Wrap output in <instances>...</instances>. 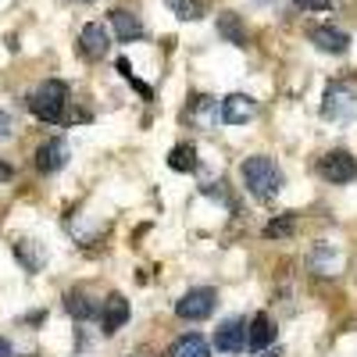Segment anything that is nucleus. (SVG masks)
Segmentation results:
<instances>
[{"label":"nucleus","instance_id":"16","mask_svg":"<svg viewBox=\"0 0 357 357\" xmlns=\"http://www.w3.org/2000/svg\"><path fill=\"white\" fill-rule=\"evenodd\" d=\"M15 257L22 261L25 272H40L47 264V247L36 243V240H15Z\"/></svg>","mask_w":357,"mask_h":357},{"label":"nucleus","instance_id":"20","mask_svg":"<svg viewBox=\"0 0 357 357\" xmlns=\"http://www.w3.org/2000/svg\"><path fill=\"white\" fill-rule=\"evenodd\" d=\"M175 18H183V22H197L204 18V0H168Z\"/></svg>","mask_w":357,"mask_h":357},{"label":"nucleus","instance_id":"2","mask_svg":"<svg viewBox=\"0 0 357 357\" xmlns=\"http://www.w3.org/2000/svg\"><path fill=\"white\" fill-rule=\"evenodd\" d=\"M29 111H33L40 122H65V111H68V86L61 79H47L40 82L33 93H29Z\"/></svg>","mask_w":357,"mask_h":357},{"label":"nucleus","instance_id":"11","mask_svg":"<svg viewBox=\"0 0 357 357\" xmlns=\"http://www.w3.org/2000/svg\"><path fill=\"white\" fill-rule=\"evenodd\" d=\"M311 43L325 54H347L350 50V36L343 33V29L336 25H314L311 29Z\"/></svg>","mask_w":357,"mask_h":357},{"label":"nucleus","instance_id":"15","mask_svg":"<svg viewBox=\"0 0 357 357\" xmlns=\"http://www.w3.org/2000/svg\"><path fill=\"white\" fill-rule=\"evenodd\" d=\"M165 357H211V347H207V340L200 333H186L168 347Z\"/></svg>","mask_w":357,"mask_h":357},{"label":"nucleus","instance_id":"21","mask_svg":"<svg viewBox=\"0 0 357 357\" xmlns=\"http://www.w3.org/2000/svg\"><path fill=\"white\" fill-rule=\"evenodd\" d=\"M293 232V215H282V218H272L264 225V236L268 240H286V236Z\"/></svg>","mask_w":357,"mask_h":357},{"label":"nucleus","instance_id":"23","mask_svg":"<svg viewBox=\"0 0 357 357\" xmlns=\"http://www.w3.org/2000/svg\"><path fill=\"white\" fill-rule=\"evenodd\" d=\"M11 132H15V118L8 111H0V143L11 139Z\"/></svg>","mask_w":357,"mask_h":357},{"label":"nucleus","instance_id":"18","mask_svg":"<svg viewBox=\"0 0 357 357\" xmlns=\"http://www.w3.org/2000/svg\"><path fill=\"white\" fill-rule=\"evenodd\" d=\"M168 168H175V172H193V168H197V146H193V143H178L175 151L168 154Z\"/></svg>","mask_w":357,"mask_h":357},{"label":"nucleus","instance_id":"12","mask_svg":"<svg viewBox=\"0 0 357 357\" xmlns=\"http://www.w3.org/2000/svg\"><path fill=\"white\" fill-rule=\"evenodd\" d=\"M65 311H68L75 321L100 318V304H97L89 293H82V289H72V293H65Z\"/></svg>","mask_w":357,"mask_h":357},{"label":"nucleus","instance_id":"17","mask_svg":"<svg viewBox=\"0 0 357 357\" xmlns=\"http://www.w3.org/2000/svg\"><path fill=\"white\" fill-rule=\"evenodd\" d=\"M218 36H225V40L236 43V47H247V29H243L240 15L222 11V15H218Z\"/></svg>","mask_w":357,"mask_h":357},{"label":"nucleus","instance_id":"29","mask_svg":"<svg viewBox=\"0 0 357 357\" xmlns=\"http://www.w3.org/2000/svg\"><path fill=\"white\" fill-rule=\"evenodd\" d=\"M82 4H89V0H82Z\"/></svg>","mask_w":357,"mask_h":357},{"label":"nucleus","instance_id":"5","mask_svg":"<svg viewBox=\"0 0 357 357\" xmlns=\"http://www.w3.org/2000/svg\"><path fill=\"white\" fill-rule=\"evenodd\" d=\"M318 172H321L325 183H333V186L354 183V178H357V158H350L347 151H329L318 161Z\"/></svg>","mask_w":357,"mask_h":357},{"label":"nucleus","instance_id":"3","mask_svg":"<svg viewBox=\"0 0 357 357\" xmlns=\"http://www.w3.org/2000/svg\"><path fill=\"white\" fill-rule=\"evenodd\" d=\"M321 118H329V122H350V118H357V82L354 79H336L325 86Z\"/></svg>","mask_w":357,"mask_h":357},{"label":"nucleus","instance_id":"9","mask_svg":"<svg viewBox=\"0 0 357 357\" xmlns=\"http://www.w3.org/2000/svg\"><path fill=\"white\" fill-rule=\"evenodd\" d=\"M254 114H257V100L247 93H229L222 100V122L225 126H247Z\"/></svg>","mask_w":357,"mask_h":357},{"label":"nucleus","instance_id":"25","mask_svg":"<svg viewBox=\"0 0 357 357\" xmlns=\"http://www.w3.org/2000/svg\"><path fill=\"white\" fill-rule=\"evenodd\" d=\"M8 178H15V168L8 161H0V183H8Z\"/></svg>","mask_w":357,"mask_h":357},{"label":"nucleus","instance_id":"19","mask_svg":"<svg viewBox=\"0 0 357 357\" xmlns=\"http://www.w3.org/2000/svg\"><path fill=\"white\" fill-rule=\"evenodd\" d=\"M190 118H193V122H200V126H211V122H218V118H222L218 100H215V97H197V104H193Z\"/></svg>","mask_w":357,"mask_h":357},{"label":"nucleus","instance_id":"7","mask_svg":"<svg viewBox=\"0 0 357 357\" xmlns=\"http://www.w3.org/2000/svg\"><path fill=\"white\" fill-rule=\"evenodd\" d=\"M129 301L122 293H111L107 301H104V307H100V333L104 336H114L118 329H122V325L129 321Z\"/></svg>","mask_w":357,"mask_h":357},{"label":"nucleus","instance_id":"8","mask_svg":"<svg viewBox=\"0 0 357 357\" xmlns=\"http://www.w3.org/2000/svg\"><path fill=\"white\" fill-rule=\"evenodd\" d=\"M215 347L222 354H240L247 350V321L243 318H229L218 325V333H215Z\"/></svg>","mask_w":357,"mask_h":357},{"label":"nucleus","instance_id":"22","mask_svg":"<svg viewBox=\"0 0 357 357\" xmlns=\"http://www.w3.org/2000/svg\"><path fill=\"white\" fill-rule=\"evenodd\" d=\"M314 264H318V272H321V275H336L340 257H336V254L329 257V247H318V250H314Z\"/></svg>","mask_w":357,"mask_h":357},{"label":"nucleus","instance_id":"28","mask_svg":"<svg viewBox=\"0 0 357 357\" xmlns=\"http://www.w3.org/2000/svg\"><path fill=\"white\" fill-rule=\"evenodd\" d=\"M257 4H275V0H257Z\"/></svg>","mask_w":357,"mask_h":357},{"label":"nucleus","instance_id":"1","mask_svg":"<svg viewBox=\"0 0 357 357\" xmlns=\"http://www.w3.org/2000/svg\"><path fill=\"white\" fill-rule=\"evenodd\" d=\"M240 175H243V186L250 190V197L261 200V204L275 200L279 190H282V172H279V165L272 158H261V154L257 158H247L240 165Z\"/></svg>","mask_w":357,"mask_h":357},{"label":"nucleus","instance_id":"6","mask_svg":"<svg viewBox=\"0 0 357 357\" xmlns=\"http://www.w3.org/2000/svg\"><path fill=\"white\" fill-rule=\"evenodd\" d=\"M79 50L89 57V61H100V57L111 50V29H107L104 22L82 25V33H79Z\"/></svg>","mask_w":357,"mask_h":357},{"label":"nucleus","instance_id":"24","mask_svg":"<svg viewBox=\"0 0 357 357\" xmlns=\"http://www.w3.org/2000/svg\"><path fill=\"white\" fill-rule=\"evenodd\" d=\"M296 8H304V11H329L333 0H296Z\"/></svg>","mask_w":357,"mask_h":357},{"label":"nucleus","instance_id":"26","mask_svg":"<svg viewBox=\"0 0 357 357\" xmlns=\"http://www.w3.org/2000/svg\"><path fill=\"white\" fill-rule=\"evenodd\" d=\"M0 357H15V350H11V343L0 336Z\"/></svg>","mask_w":357,"mask_h":357},{"label":"nucleus","instance_id":"4","mask_svg":"<svg viewBox=\"0 0 357 357\" xmlns=\"http://www.w3.org/2000/svg\"><path fill=\"white\" fill-rule=\"evenodd\" d=\"M215 301H218V293L211 286H197L190 293L178 296V304H175V314L183 318V321H204L207 314L215 311Z\"/></svg>","mask_w":357,"mask_h":357},{"label":"nucleus","instance_id":"14","mask_svg":"<svg viewBox=\"0 0 357 357\" xmlns=\"http://www.w3.org/2000/svg\"><path fill=\"white\" fill-rule=\"evenodd\" d=\"M275 343V325L268 314H254L250 325H247V347L250 350H264V347H272Z\"/></svg>","mask_w":357,"mask_h":357},{"label":"nucleus","instance_id":"13","mask_svg":"<svg viewBox=\"0 0 357 357\" xmlns=\"http://www.w3.org/2000/svg\"><path fill=\"white\" fill-rule=\"evenodd\" d=\"M111 29H114V36L122 40V43H132V40L143 36V22L132 11H126V8H114L111 11Z\"/></svg>","mask_w":357,"mask_h":357},{"label":"nucleus","instance_id":"27","mask_svg":"<svg viewBox=\"0 0 357 357\" xmlns=\"http://www.w3.org/2000/svg\"><path fill=\"white\" fill-rule=\"evenodd\" d=\"M257 357H282V350H279V347H275V350H272V347H264Z\"/></svg>","mask_w":357,"mask_h":357},{"label":"nucleus","instance_id":"10","mask_svg":"<svg viewBox=\"0 0 357 357\" xmlns=\"http://www.w3.org/2000/svg\"><path fill=\"white\" fill-rule=\"evenodd\" d=\"M33 165H36V172H43V175L61 172V168L68 165V143H65V139H47L40 151H36Z\"/></svg>","mask_w":357,"mask_h":357}]
</instances>
